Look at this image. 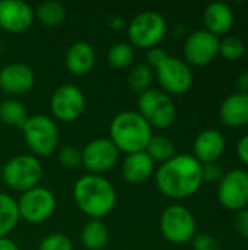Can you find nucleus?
Returning <instances> with one entry per match:
<instances>
[{
    "mask_svg": "<svg viewBox=\"0 0 248 250\" xmlns=\"http://www.w3.org/2000/svg\"><path fill=\"white\" fill-rule=\"evenodd\" d=\"M219 37L206 29H197L191 32L183 47L186 63L194 66H206L212 63L219 54Z\"/></svg>",
    "mask_w": 248,
    "mask_h": 250,
    "instance_id": "14",
    "label": "nucleus"
},
{
    "mask_svg": "<svg viewBox=\"0 0 248 250\" xmlns=\"http://www.w3.org/2000/svg\"><path fill=\"white\" fill-rule=\"evenodd\" d=\"M38 250H73V245L66 234L51 233L39 242Z\"/></svg>",
    "mask_w": 248,
    "mask_h": 250,
    "instance_id": "30",
    "label": "nucleus"
},
{
    "mask_svg": "<svg viewBox=\"0 0 248 250\" xmlns=\"http://www.w3.org/2000/svg\"><path fill=\"white\" fill-rule=\"evenodd\" d=\"M23 139L34 157H47L58 146V129L56 122L45 114L28 116L22 126Z\"/></svg>",
    "mask_w": 248,
    "mask_h": 250,
    "instance_id": "5",
    "label": "nucleus"
},
{
    "mask_svg": "<svg viewBox=\"0 0 248 250\" xmlns=\"http://www.w3.org/2000/svg\"><path fill=\"white\" fill-rule=\"evenodd\" d=\"M237 154H238V158L248 166V133L244 135L238 144H237Z\"/></svg>",
    "mask_w": 248,
    "mask_h": 250,
    "instance_id": "36",
    "label": "nucleus"
},
{
    "mask_svg": "<svg viewBox=\"0 0 248 250\" xmlns=\"http://www.w3.org/2000/svg\"><path fill=\"white\" fill-rule=\"evenodd\" d=\"M168 57V53L159 47H153V48H149L148 53H146V64L152 69H156L158 66H161Z\"/></svg>",
    "mask_w": 248,
    "mask_h": 250,
    "instance_id": "34",
    "label": "nucleus"
},
{
    "mask_svg": "<svg viewBox=\"0 0 248 250\" xmlns=\"http://www.w3.org/2000/svg\"><path fill=\"white\" fill-rule=\"evenodd\" d=\"M159 229L165 240L172 245H184L196 236L194 215L180 204L170 205L164 209L159 218Z\"/></svg>",
    "mask_w": 248,
    "mask_h": 250,
    "instance_id": "8",
    "label": "nucleus"
},
{
    "mask_svg": "<svg viewBox=\"0 0 248 250\" xmlns=\"http://www.w3.org/2000/svg\"><path fill=\"white\" fill-rule=\"evenodd\" d=\"M0 176H1V164H0Z\"/></svg>",
    "mask_w": 248,
    "mask_h": 250,
    "instance_id": "40",
    "label": "nucleus"
},
{
    "mask_svg": "<svg viewBox=\"0 0 248 250\" xmlns=\"http://www.w3.org/2000/svg\"><path fill=\"white\" fill-rule=\"evenodd\" d=\"M57 160L64 168H76L82 164V151L72 145L63 146L57 152Z\"/></svg>",
    "mask_w": 248,
    "mask_h": 250,
    "instance_id": "31",
    "label": "nucleus"
},
{
    "mask_svg": "<svg viewBox=\"0 0 248 250\" xmlns=\"http://www.w3.org/2000/svg\"><path fill=\"white\" fill-rule=\"evenodd\" d=\"M246 53V44L235 35H228L219 41V54L227 60H238Z\"/></svg>",
    "mask_w": 248,
    "mask_h": 250,
    "instance_id": "29",
    "label": "nucleus"
},
{
    "mask_svg": "<svg viewBox=\"0 0 248 250\" xmlns=\"http://www.w3.org/2000/svg\"><path fill=\"white\" fill-rule=\"evenodd\" d=\"M153 76H155V70L152 67H149L146 63H139L130 69L127 76V85L134 94L140 95L148 89H151Z\"/></svg>",
    "mask_w": 248,
    "mask_h": 250,
    "instance_id": "25",
    "label": "nucleus"
},
{
    "mask_svg": "<svg viewBox=\"0 0 248 250\" xmlns=\"http://www.w3.org/2000/svg\"><path fill=\"white\" fill-rule=\"evenodd\" d=\"M145 152L153 160V163H165L175 155L174 144L164 135H153L145 149Z\"/></svg>",
    "mask_w": 248,
    "mask_h": 250,
    "instance_id": "27",
    "label": "nucleus"
},
{
    "mask_svg": "<svg viewBox=\"0 0 248 250\" xmlns=\"http://www.w3.org/2000/svg\"><path fill=\"white\" fill-rule=\"evenodd\" d=\"M137 113L155 129H167L177 119V107L167 92L151 88L137 98Z\"/></svg>",
    "mask_w": 248,
    "mask_h": 250,
    "instance_id": "6",
    "label": "nucleus"
},
{
    "mask_svg": "<svg viewBox=\"0 0 248 250\" xmlns=\"http://www.w3.org/2000/svg\"><path fill=\"white\" fill-rule=\"evenodd\" d=\"M219 117L231 127L248 125V94L237 91L228 95L219 107Z\"/></svg>",
    "mask_w": 248,
    "mask_h": 250,
    "instance_id": "20",
    "label": "nucleus"
},
{
    "mask_svg": "<svg viewBox=\"0 0 248 250\" xmlns=\"http://www.w3.org/2000/svg\"><path fill=\"white\" fill-rule=\"evenodd\" d=\"M35 10L22 0H0V28L10 34H20L31 28Z\"/></svg>",
    "mask_w": 248,
    "mask_h": 250,
    "instance_id": "15",
    "label": "nucleus"
},
{
    "mask_svg": "<svg viewBox=\"0 0 248 250\" xmlns=\"http://www.w3.org/2000/svg\"><path fill=\"white\" fill-rule=\"evenodd\" d=\"M86 100L83 91L72 83H66L58 86L50 100V107L53 116L63 122L70 123L77 120L85 111Z\"/></svg>",
    "mask_w": 248,
    "mask_h": 250,
    "instance_id": "11",
    "label": "nucleus"
},
{
    "mask_svg": "<svg viewBox=\"0 0 248 250\" xmlns=\"http://www.w3.org/2000/svg\"><path fill=\"white\" fill-rule=\"evenodd\" d=\"M237 86H238V92H244L248 94V70H244L238 75L237 78Z\"/></svg>",
    "mask_w": 248,
    "mask_h": 250,
    "instance_id": "37",
    "label": "nucleus"
},
{
    "mask_svg": "<svg viewBox=\"0 0 248 250\" xmlns=\"http://www.w3.org/2000/svg\"><path fill=\"white\" fill-rule=\"evenodd\" d=\"M218 199L229 211H241L248 205V171L234 168L224 174L218 186Z\"/></svg>",
    "mask_w": 248,
    "mask_h": 250,
    "instance_id": "12",
    "label": "nucleus"
},
{
    "mask_svg": "<svg viewBox=\"0 0 248 250\" xmlns=\"http://www.w3.org/2000/svg\"><path fill=\"white\" fill-rule=\"evenodd\" d=\"M95 62H96L95 50L86 41L73 42L67 48V53L64 57L66 69L69 70V73H72L75 76L88 75L94 69Z\"/></svg>",
    "mask_w": 248,
    "mask_h": 250,
    "instance_id": "18",
    "label": "nucleus"
},
{
    "mask_svg": "<svg viewBox=\"0 0 248 250\" xmlns=\"http://www.w3.org/2000/svg\"><path fill=\"white\" fill-rule=\"evenodd\" d=\"M110 26H111V28H115V29H120V28L126 26V21H124L123 18H118V16L111 18V19H110Z\"/></svg>",
    "mask_w": 248,
    "mask_h": 250,
    "instance_id": "39",
    "label": "nucleus"
},
{
    "mask_svg": "<svg viewBox=\"0 0 248 250\" xmlns=\"http://www.w3.org/2000/svg\"><path fill=\"white\" fill-rule=\"evenodd\" d=\"M0 250H19V246L9 237L0 239Z\"/></svg>",
    "mask_w": 248,
    "mask_h": 250,
    "instance_id": "38",
    "label": "nucleus"
},
{
    "mask_svg": "<svg viewBox=\"0 0 248 250\" xmlns=\"http://www.w3.org/2000/svg\"><path fill=\"white\" fill-rule=\"evenodd\" d=\"M18 204L19 217L29 224H41L56 211V196L47 188L37 186L20 195Z\"/></svg>",
    "mask_w": 248,
    "mask_h": 250,
    "instance_id": "9",
    "label": "nucleus"
},
{
    "mask_svg": "<svg viewBox=\"0 0 248 250\" xmlns=\"http://www.w3.org/2000/svg\"><path fill=\"white\" fill-rule=\"evenodd\" d=\"M156 79L168 95H183L193 85V72L190 66L178 59L168 56L167 60L155 69Z\"/></svg>",
    "mask_w": 248,
    "mask_h": 250,
    "instance_id": "10",
    "label": "nucleus"
},
{
    "mask_svg": "<svg viewBox=\"0 0 248 250\" xmlns=\"http://www.w3.org/2000/svg\"><path fill=\"white\" fill-rule=\"evenodd\" d=\"M153 171H155V163L145 151L126 155L121 166V173L124 180L132 185L145 183L152 177Z\"/></svg>",
    "mask_w": 248,
    "mask_h": 250,
    "instance_id": "19",
    "label": "nucleus"
},
{
    "mask_svg": "<svg viewBox=\"0 0 248 250\" xmlns=\"http://www.w3.org/2000/svg\"><path fill=\"white\" fill-rule=\"evenodd\" d=\"M35 16L42 25L54 28L63 23V21L66 19V7L60 1L48 0L37 7Z\"/></svg>",
    "mask_w": 248,
    "mask_h": 250,
    "instance_id": "26",
    "label": "nucleus"
},
{
    "mask_svg": "<svg viewBox=\"0 0 248 250\" xmlns=\"http://www.w3.org/2000/svg\"><path fill=\"white\" fill-rule=\"evenodd\" d=\"M35 83L32 67L25 63H10L0 69V89L18 97L26 94Z\"/></svg>",
    "mask_w": 248,
    "mask_h": 250,
    "instance_id": "16",
    "label": "nucleus"
},
{
    "mask_svg": "<svg viewBox=\"0 0 248 250\" xmlns=\"http://www.w3.org/2000/svg\"><path fill=\"white\" fill-rule=\"evenodd\" d=\"M19 220L20 217L16 201L10 195L0 192V239L7 237V234L18 226Z\"/></svg>",
    "mask_w": 248,
    "mask_h": 250,
    "instance_id": "23",
    "label": "nucleus"
},
{
    "mask_svg": "<svg viewBox=\"0 0 248 250\" xmlns=\"http://www.w3.org/2000/svg\"><path fill=\"white\" fill-rule=\"evenodd\" d=\"M224 170L218 163H210V164H203L202 166V177L203 182H209V183H215V182H221V179L224 177Z\"/></svg>",
    "mask_w": 248,
    "mask_h": 250,
    "instance_id": "33",
    "label": "nucleus"
},
{
    "mask_svg": "<svg viewBox=\"0 0 248 250\" xmlns=\"http://www.w3.org/2000/svg\"><path fill=\"white\" fill-rule=\"evenodd\" d=\"M161 193L172 199H186L194 195L202 183V164L190 154H178L162 163L155 173Z\"/></svg>",
    "mask_w": 248,
    "mask_h": 250,
    "instance_id": "1",
    "label": "nucleus"
},
{
    "mask_svg": "<svg viewBox=\"0 0 248 250\" xmlns=\"http://www.w3.org/2000/svg\"><path fill=\"white\" fill-rule=\"evenodd\" d=\"M0 69H1V66H0Z\"/></svg>",
    "mask_w": 248,
    "mask_h": 250,
    "instance_id": "41",
    "label": "nucleus"
},
{
    "mask_svg": "<svg viewBox=\"0 0 248 250\" xmlns=\"http://www.w3.org/2000/svg\"><path fill=\"white\" fill-rule=\"evenodd\" d=\"M235 230L237 233L248 240V208H244L235 215Z\"/></svg>",
    "mask_w": 248,
    "mask_h": 250,
    "instance_id": "35",
    "label": "nucleus"
},
{
    "mask_svg": "<svg viewBox=\"0 0 248 250\" xmlns=\"http://www.w3.org/2000/svg\"><path fill=\"white\" fill-rule=\"evenodd\" d=\"M167 21L155 10H145L137 13L127 23V37L133 47L139 48H153L165 37Z\"/></svg>",
    "mask_w": 248,
    "mask_h": 250,
    "instance_id": "7",
    "label": "nucleus"
},
{
    "mask_svg": "<svg viewBox=\"0 0 248 250\" xmlns=\"http://www.w3.org/2000/svg\"><path fill=\"white\" fill-rule=\"evenodd\" d=\"M134 60V47L130 42H117L108 51V63L114 69H126Z\"/></svg>",
    "mask_w": 248,
    "mask_h": 250,
    "instance_id": "28",
    "label": "nucleus"
},
{
    "mask_svg": "<svg viewBox=\"0 0 248 250\" xmlns=\"http://www.w3.org/2000/svg\"><path fill=\"white\" fill-rule=\"evenodd\" d=\"M225 151V138L215 129L200 132L193 144V157L203 166L216 163Z\"/></svg>",
    "mask_w": 248,
    "mask_h": 250,
    "instance_id": "17",
    "label": "nucleus"
},
{
    "mask_svg": "<svg viewBox=\"0 0 248 250\" xmlns=\"http://www.w3.org/2000/svg\"><path fill=\"white\" fill-rule=\"evenodd\" d=\"M1 177L9 189L23 193L39 186L42 179V166L34 155H15L1 167Z\"/></svg>",
    "mask_w": 248,
    "mask_h": 250,
    "instance_id": "4",
    "label": "nucleus"
},
{
    "mask_svg": "<svg viewBox=\"0 0 248 250\" xmlns=\"http://www.w3.org/2000/svg\"><path fill=\"white\" fill-rule=\"evenodd\" d=\"M193 250H221L219 242L208 233H200L193 237Z\"/></svg>",
    "mask_w": 248,
    "mask_h": 250,
    "instance_id": "32",
    "label": "nucleus"
},
{
    "mask_svg": "<svg viewBox=\"0 0 248 250\" xmlns=\"http://www.w3.org/2000/svg\"><path fill=\"white\" fill-rule=\"evenodd\" d=\"M152 136V127L137 111H121L110 125V141L126 155L143 152Z\"/></svg>",
    "mask_w": 248,
    "mask_h": 250,
    "instance_id": "3",
    "label": "nucleus"
},
{
    "mask_svg": "<svg viewBox=\"0 0 248 250\" xmlns=\"http://www.w3.org/2000/svg\"><path fill=\"white\" fill-rule=\"evenodd\" d=\"M28 119L26 108L16 98H7L0 103V120L9 126L22 129Z\"/></svg>",
    "mask_w": 248,
    "mask_h": 250,
    "instance_id": "24",
    "label": "nucleus"
},
{
    "mask_svg": "<svg viewBox=\"0 0 248 250\" xmlns=\"http://www.w3.org/2000/svg\"><path fill=\"white\" fill-rule=\"evenodd\" d=\"M203 22L205 29L212 32L213 35L219 37L227 32L234 25V12L232 9L224 1H213L205 7L203 12Z\"/></svg>",
    "mask_w": 248,
    "mask_h": 250,
    "instance_id": "21",
    "label": "nucleus"
},
{
    "mask_svg": "<svg viewBox=\"0 0 248 250\" xmlns=\"http://www.w3.org/2000/svg\"><path fill=\"white\" fill-rule=\"evenodd\" d=\"M110 239L107 226L101 220H89L80 233V240L88 250H102Z\"/></svg>",
    "mask_w": 248,
    "mask_h": 250,
    "instance_id": "22",
    "label": "nucleus"
},
{
    "mask_svg": "<svg viewBox=\"0 0 248 250\" xmlns=\"http://www.w3.org/2000/svg\"><path fill=\"white\" fill-rule=\"evenodd\" d=\"M77 208L91 220L108 215L117 204V192L110 180L98 174H86L73 186Z\"/></svg>",
    "mask_w": 248,
    "mask_h": 250,
    "instance_id": "2",
    "label": "nucleus"
},
{
    "mask_svg": "<svg viewBox=\"0 0 248 250\" xmlns=\"http://www.w3.org/2000/svg\"><path fill=\"white\" fill-rule=\"evenodd\" d=\"M120 157V151L110 138H96L86 144L82 151V164L91 174H102L111 170Z\"/></svg>",
    "mask_w": 248,
    "mask_h": 250,
    "instance_id": "13",
    "label": "nucleus"
}]
</instances>
